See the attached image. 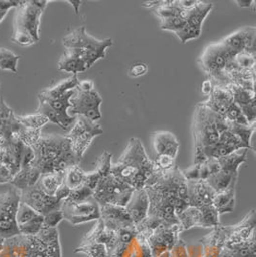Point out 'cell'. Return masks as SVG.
<instances>
[{
  "instance_id": "6da1fadb",
  "label": "cell",
  "mask_w": 256,
  "mask_h": 257,
  "mask_svg": "<svg viewBox=\"0 0 256 257\" xmlns=\"http://www.w3.org/2000/svg\"><path fill=\"white\" fill-rule=\"evenodd\" d=\"M156 168L141 141L132 138L117 162L111 165L110 173L134 189H141L145 187Z\"/></svg>"
},
{
  "instance_id": "7a4b0ae2",
  "label": "cell",
  "mask_w": 256,
  "mask_h": 257,
  "mask_svg": "<svg viewBox=\"0 0 256 257\" xmlns=\"http://www.w3.org/2000/svg\"><path fill=\"white\" fill-rule=\"evenodd\" d=\"M32 148L35 153L32 165L42 174L64 172L73 165L80 164L72 150L71 141L66 136H42Z\"/></svg>"
},
{
  "instance_id": "3957f363",
  "label": "cell",
  "mask_w": 256,
  "mask_h": 257,
  "mask_svg": "<svg viewBox=\"0 0 256 257\" xmlns=\"http://www.w3.org/2000/svg\"><path fill=\"white\" fill-rule=\"evenodd\" d=\"M49 1H21L16 8L12 43L21 46H30L40 41V25L43 11Z\"/></svg>"
},
{
  "instance_id": "277c9868",
  "label": "cell",
  "mask_w": 256,
  "mask_h": 257,
  "mask_svg": "<svg viewBox=\"0 0 256 257\" xmlns=\"http://www.w3.org/2000/svg\"><path fill=\"white\" fill-rule=\"evenodd\" d=\"M66 49H72L85 61L89 69L98 60L106 58V51L113 43L111 39L98 40L85 32V26L78 27L63 39Z\"/></svg>"
},
{
  "instance_id": "5b68a950",
  "label": "cell",
  "mask_w": 256,
  "mask_h": 257,
  "mask_svg": "<svg viewBox=\"0 0 256 257\" xmlns=\"http://www.w3.org/2000/svg\"><path fill=\"white\" fill-rule=\"evenodd\" d=\"M236 54L222 42L211 43L205 47L200 58V64L206 75L210 77L214 86H225L230 84L224 69L226 63L233 59Z\"/></svg>"
},
{
  "instance_id": "8992f818",
  "label": "cell",
  "mask_w": 256,
  "mask_h": 257,
  "mask_svg": "<svg viewBox=\"0 0 256 257\" xmlns=\"http://www.w3.org/2000/svg\"><path fill=\"white\" fill-rule=\"evenodd\" d=\"M221 115L200 103L195 109L193 120V138L195 143V155L200 154L203 148L213 145L219 141L220 133L218 120Z\"/></svg>"
},
{
  "instance_id": "52a82bcc",
  "label": "cell",
  "mask_w": 256,
  "mask_h": 257,
  "mask_svg": "<svg viewBox=\"0 0 256 257\" xmlns=\"http://www.w3.org/2000/svg\"><path fill=\"white\" fill-rule=\"evenodd\" d=\"M134 190L110 173L99 181L92 197L100 205L113 204L125 207Z\"/></svg>"
},
{
  "instance_id": "ba28073f",
  "label": "cell",
  "mask_w": 256,
  "mask_h": 257,
  "mask_svg": "<svg viewBox=\"0 0 256 257\" xmlns=\"http://www.w3.org/2000/svg\"><path fill=\"white\" fill-rule=\"evenodd\" d=\"M103 132V128L99 123L88 120L84 116H77L74 126L66 137L71 141L72 150L80 162L83 160L88 147L91 145L92 140L97 136L102 135Z\"/></svg>"
},
{
  "instance_id": "9c48e42d",
  "label": "cell",
  "mask_w": 256,
  "mask_h": 257,
  "mask_svg": "<svg viewBox=\"0 0 256 257\" xmlns=\"http://www.w3.org/2000/svg\"><path fill=\"white\" fill-rule=\"evenodd\" d=\"M21 203V191L12 186L5 192L0 193V237L8 239L19 235L16 215Z\"/></svg>"
},
{
  "instance_id": "30bf717a",
  "label": "cell",
  "mask_w": 256,
  "mask_h": 257,
  "mask_svg": "<svg viewBox=\"0 0 256 257\" xmlns=\"http://www.w3.org/2000/svg\"><path fill=\"white\" fill-rule=\"evenodd\" d=\"M103 99L95 89L91 91H81L76 88L74 95L70 99V111L73 116L80 115L97 122L102 118L100 111Z\"/></svg>"
},
{
  "instance_id": "8fae6325",
  "label": "cell",
  "mask_w": 256,
  "mask_h": 257,
  "mask_svg": "<svg viewBox=\"0 0 256 257\" xmlns=\"http://www.w3.org/2000/svg\"><path fill=\"white\" fill-rule=\"evenodd\" d=\"M61 210L64 220L71 225H78L100 219V204L93 197L80 203H71L63 201Z\"/></svg>"
},
{
  "instance_id": "7c38bea8",
  "label": "cell",
  "mask_w": 256,
  "mask_h": 257,
  "mask_svg": "<svg viewBox=\"0 0 256 257\" xmlns=\"http://www.w3.org/2000/svg\"><path fill=\"white\" fill-rule=\"evenodd\" d=\"M182 233V227L180 225L158 226L147 240L152 257L160 256L164 252L170 251L177 241L181 238L180 236Z\"/></svg>"
},
{
  "instance_id": "4fadbf2b",
  "label": "cell",
  "mask_w": 256,
  "mask_h": 257,
  "mask_svg": "<svg viewBox=\"0 0 256 257\" xmlns=\"http://www.w3.org/2000/svg\"><path fill=\"white\" fill-rule=\"evenodd\" d=\"M255 210H250L245 215L244 219L234 225H224L225 233L227 235V242L225 248L231 250L237 246L249 241L252 237L256 236Z\"/></svg>"
},
{
  "instance_id": "5bb4252c",
  "label": "cell",
  "mask_w": 256,
  "mask_h": 257,
  "mask_svg": "<svg viewBox=\"0 0 256 257\" xmlns=\"http://www.w3.org/2000/svg\"><path fill=\"white\" fill-rule=\"evenodd\" d=\"M21 202L28 204L43 216L54 210H60L63 204V201L55 196L45 194L37 184L21 191Z\"/></svg>"
},
{
  "instance_id": "9a60e30c",
  "label": "cell",
  "mask_w": 256,
  "mask_h": 257,
  "mask_svg": "<svg viewBox=\"0 0 256 257\" xmlns=\"http://www.w3.org/2000/svg\"><path fill=\"white\" fill-rule=\"evenodd\" d=\"M147 240V236L140 231L127 244L119 243L117 240V243L107 250V257H152Z\"/></svg>"
},
{
  "instance_id": "2e32d148",
  "label": "cell",
  "mask_w": 256,
  "mask_h": 257,
  "mask_svg": "<svg viewBox=\"0 0 256 257\" xmlns=\"http://www.w3.org/2000/svg\"><path fill=\"white\" fill-rule=\"evenodd\" d=\"M100 219L105 227L112 231L136 226L124 206L113 204L100 205Z\"/></svg>"
},
{
  "instance_id": "e0dca14e",
  "label": "cell",
  "mask_w": 256,
  "mask_h": 257,
  "mask_svg": "<svg viewBox=\"0 0 256 257\" xmlns=\"http://www.w3.org/2000/svg\"><path fill=\"white\" fill-rule=\"evenodd\" d=\"M255 36L254 26L244 27L230 34L221 42L235 53L246 51L248 53L255 54Z\"/></svg>"
},
{
  "instance_id": "ac0fdd59",
  "label": "cell",
  "mask_w": 256,
  "mask_h": 257,
  "mask_svg": "<svg viewBox=\"0 0 256 257\" xmlns=\"http://www.w3.org/2000/svg\"><path fill=\"white\" fill-rule=\"evenodd\" d=\"M75 90L76 88L66 92L63 96L56 99H49L38 95L39 101H43L46 103L58 114L60 120V128H63L64 131H67L71 128L72 124L77 118V116H70L67 112L68 109L71 107L70 99L74 95Z\"/></svg>"
},
{
  "instance_id": "d6986e66",
  "label": "cell",
  "mask_w": 256,
  "mask_h": 257,
  "mask_svg": "<svg viewBox=\"0 0 256 257\" xmlns=\"http://www.w3.org/2000/svg\"><path fill=\"white\" fill-rule=\"evenodd\" d=\"M187 191L189 205L196 206L199 208L207 205H213L212 203L216 192L206 181H187Z\"/></svg>"
},
{
  "instance_id": "ffe728a7",
  "label": "cell",
  "mask_w": 256,
  "mask_h": 257,
  "mask_svg": "<svg viewBox=\"0 0 256 257\" xmlns=\"http://www.w3.org/2000/svg\"><path fill=\"white\" fill-rule=\"evenodd\" d=\"M125 208L134 225L137 226L143 222L149 211V198L146 190L144 188L135 189Z\"/></svg>"
},
{
  "instance_id": "44dd1931",
  "label": "cell",
  "mask_w": 256,
  "mask_h": 257,
  "mask_svg": "<svg viewBox=\"0 0 256 257\" xmlns=\"http://www.w3.org/2000/svg\"><path fill=\"white\" fill-rule=\"evenodd\" d=\"M199 242L203 246V257H220L227 242L224 225L220 224L215 226L210 233Z\"/></svg>"
},
{
  "instance_id": "7402d4cb",
  "label": "cell",
  "mask_w": 256,
  "mask_h": 257,
  "mask_svg": "<svg viewBox=\"0 0 256 257\" xmlns=\"http://www.w3.org/2000/svg\"><path fill=\"white\" fill-rule=\"evenodd\" d=\"M233 103V96L225 86H214L208 99L203 104L215 113L224 117L227 109Z\"/></svg>"
},
{
  "instance_id": "603a6c76",
  "label": "cell",
  "mask_w": 256,
  "mask_h": 257,
  "mask_svg": "<svg viewBox=\"0 0 256 257\" xmlns=\"http://www.w3.org/2000/svg\"><path fill=\"white\" fill-rule=\"evenodd\" d=\"M153 146L159 155H167L176 159L180 149V142L177 137L168 131H157L153 133Z\"/></svg>"
},
{
  "instance_id": "cb8c5ba5",
  "label": "cell",
  "mask_w": 256,
  "mask_h": 257,
  "mask_svg": "<svg viewBox=\"0 0 256 257\" xmlns=\"http://www.w3.org/2000/svg\"><path fill=\"white\" fill-rule=\"evenodd\" d=\"M20 127L21 124L17 120L16 113L6 105L3 98L0 97V138L11 139Z\"/></svg>"
},
{
  "instance_id": "d4e9b609",
  "label": "cell",
  "mask_w": 256,
  "mask_h": 257,
  "mask_svg": "<svg viewBox=\"0 0 256 257\" xmlns=\"http://www.w3.org/2000/svg\"><path fill=\"white\" fill-rule=\"evenodd\" d=\"M37 237L43 245L46 257H63L58 227L43 226Z\"/></svg>"
},
{
  "instance_id": "484cf974",
  "label": "cell",
  "mask_w": 256,
  "mask_h": 257,
  "mask_svg": "<svg viewBox=\"0 0 256 257\" xmlns=\"http://www.w3.org/2000/svg\"><path fill=\"white\" fill-rule=\"evenodd\" d=\"M58 68L61 71L69 72L73 75L88 69L82 57L72 49H66L58 63Z\"/></svg>"
},
{
  "instance_id": "4316f807",
  "label": "cell",
  "mask_w": 256,
  "mask_h": 257,
  "mask_svg": "<svg viewBox=\"0 0 256 257\" xmlns=\"http://www.w3.org/2000/svg\"><path fill=\"white\" fill-rule=\"evenodd\" d=\"M41 175L42 173L40 170L33 165L22 167L20 169V171L15 175L10 184L15 188L19 189L20 191H22L28 187L34 186L39 181Z\"/></svg>"
},
{
  "instance_id": "83f0119b",
  "label": "cell",
  "mask_w": 256,
  "mask_h": 257,
  "mask_svg": "<svg viewBox=\"0 0 256 257\" xmlns=\"http://www.w3.org/2000/svg\"><path fill=\"white\" fill-rule=\"evenodd\" d=\"M236 185L237 182H233L226 190L216 193L212 204L220 216L233 212L236 203Z\"/></svg>"
},
{
  "instance_id": "f1b7e54d",
  "label": "cell",
  "mask_w": 256,
  "mask_h": 257,
  "mask_svg": "<svg viewBox=\"0 0 256 257\" xmlns=\"http://www.w3.org/2000/svg\"><path fill=\"white\" fill-rule=\"evenodd\" d=\"M212 7V3L198 1L192 8L184 11L183 18L185 19L188 25L202 29L203 22L209 14V12L211 11Z\"/></svg>"
},
{
  "instance_id": "f546056e",
  "label": "cell",
  "mask_w": 256,
  "mask_h": 257,
  "mask_svg": "<svg viewBox=\"0 0 256 257\" xmlns=\"http://www.w3.org/2000/svg\"><path fill=\"white\" fill-rule=\"evenodd\" d=\"M178 220L182 232L193 227H203L202 210L196 206L189 205L181 214L178 215Z\"/></svg>"
},
{
  "instance_id": "4dcf8cb0",
  "label": "cell",
  "mask_w": 256,
  "mask_h": 257,
  "mask_svg": "<svg viewBox=\"0 0 256 257\" xmlns=\"http://www.w3.org/2000/svg\"><path fill=\"white\" fill-rule=\"evenodd\" d=\"M64 171L53 172L42 174L36 183L43 192L49 196H54L58 188L64 183Z\"/></svg>"
},
{
  "instance_id": "1f68e13d",
  "label": "cell",
  "mask_w": 256,
  "mask_h": 257,
  "mask_svg": "<svg viewBox=\"0 0 256 257\" xmlns=\"http://www.w3.org/2000/svg\"><path fill=\"white\" fill-rule=\"evenodd\" d=\"M239 173H232L221 169V171L216 173L213 176L209 177L206 182L213 188L216 193L223 192L226 190L233 182L238 181Z\"/></svg>"
},
{
  "instance_id": "d6a6232c",
  "label": "cell",
  "mask_w": 256,
  "mask_h": 257,
  "mask_svg": "<svg viewBox=\"0 0 256 257\" xmlns=\"http://www.w3.org/2000/svg\"><path fill=\"white\" fill-rule=\"evenodd\" d=\"M79 84H80V81L78 80L77 75H72L62 81L58 85L54 86L53 87L44 89L41 93H39V95L44 98L56 99V98L63 96L66 92L75 89L77 86H79Z\"/></svg>"
},
{
  "instance_id": "836d02e7",
  "label": "cell",
  "mask_w": 256,
  "mask_h": 257,
  "mask_svg": "<svg viewBox=\"0 0 256 257\" xmlns=\"http://www.w3.org/2000/svg\"><path fill=\"white\" fill-rule=\"evenodd\" d=\"M248 149L243 148L234 151L231 154L219 159L221 169L232 173H239V167L246 161Z\"/></svg>"
},
{
  "instance_id": "e575fe53",
  "label": "cell",
  "mask_w": 256,
  "mask_h": 257,
  "mask_svg": "<svg viewBox=\"0 0 256 257\" xmlns=\"http://www.w3.org/2000/svg\"><path fill=\"white\" fill-rule=\"evenodd\" d=\"M184 11L185 10L180 5V2L175 0L160 1L159 4L154 8V12L157 14L160 20L177 16L183 17Z\"/></svg>"
},
{
  "instance_id": "d590c367",
  "label": "cell",
  "mask_w": 256,
  "mask_h": 257,
  "mask_svg": "<svg viewBox=\"0 0 256 257\" xmlns=\"http://www.w3.org/2000/svg\"><path fill=\"white\" fill-rule=\"evenodd\" d=\"M85 175L86 172L80 167V164L73 165L64 171V183L70 190H73L84 185Z\"/></svg>"
},
{
  "instance_id": "8d00e7d4",
  "label": "cell",
  "mask_w": 256,
  "mask_h": 257,
  "mask_svg": "<svg viewBox=\"0 0 256 257\" xmlns=\"http://www.w3.org/2000/svg\"><path fill=\"white\" fill-rule=\"evenodd\" d=\"M227 126L228 130L231 133H233L235 136H237L243 142L245 148H247L248 150H253V147L251 146V137L255 131V123L249 126H242L236 124L234 122L227 121Z\"/></svg>"
},
{
  "instance_id": "74e56055",
  "label": "cell",
  "mask_w": 256,
  "mask_h": 257,
  "mask_svg": "<svg viewBox=\"0 0 256 257\" xmlns=\"http://www.w3.org/2000/svg\"><path fill=\"white\" fill-rule=\"evenodd\" d=\"M225 87L231 92L233 96V102L239 107H243L248 105L252 101H255V91L247 90L233 84H228Z\"/></svg>"
},
{
  "instance_id": "f35d334b",
  "label": "cell",
  "mask_w": 256,
  "mask_h": 257,
  "mask_svg": "<svg viewBox=\"0 0 256 257\" xmlns=\"http://www.w3.org/2000/svg\"><path fill=\"white\" fill-rule=\"evenodd\" d=\"M21 56L13 53L6 48H0V69L9 70L12 73H18V63Z\"/></svg>"
},
{
  "instance_id": "ab89813d",
  "label": "cell",
  "mask_w": 256,
  "mask_h": 257,
  "mask_svg": "<svg viewBox=\"0 0 256 257\" xmlns=\"http://www.w3.org/2000/svg\"><path fill=\"white\" fill-rule=\"evenodd\" d=\"M14 137L21 140L24 145L33 147L42 138V130L25 128L21 125Z\"/></svg>"
},
{
  "instance_id": "60d3db41",
  "label": "cell",
  "mask_w": 256,
  "mask_h": 257,
  "mask_svg": "<svg viewBox=\"0 0 256 257\" xmlns=\"http://www.w3.org/2000/svg\"><path fill=\"white\" fill-rule=\"evenodd\" d=\"M17 120L19 123L25 127L29 128H39L42 130L43 126H45L47 123H49L48 119L44 117L40 113H35V114H30V115H18L16 114Z\"/></svg>"
},
{
  "instance_id": "b9f144b4",
  "label": "cell",
  "mask_w": 256,
  "mask_h": 257,
  "mask_svg": "<svg viewBox=\"0 0 256 257\" xmlns=\"http://www.w3.org/2000/svg\"><path fill=\"white\" fill-rule=\"evenodd\" d=\"M75 253H83L86 257H107V246L101 243H91L85 246H77Z\"/></svg>"
},
{
  "instance_id": "7bdbcfd3",
  "label": "cell",
  "mask_w": 256,
  "mask_h": 257,
  "mask_svg": "<svg viewBox=\"0 0 256 257\" xmlns=\"http://www.w3.org/2000/svg\"><path fill=\"white\" fill-rule=\"evenodd\" d=\"M43 226V215H38L35 217L31 221L24 225L19 226V231L20 234L25 236H35L37 235Z\"/></svg>"
},
{
  "instance_id": "ee69618b",
  "label": "cell",
  "mask_w": 256,
  "mask_h": 257,
  "mask_svg": "<svg viewBox=\"0 0 256 257\" xmlns=\"http://www.w3.org/2000/svg\"><path fill=\"white\" fill-rule=\"evenodd\" d=\"M38 215L40 214L36 210H34L31 206L21 202L19 204L18 211L16 215V222H17L18 227L28 223Z\"/></svg>"
},
{
  "instance_id": "f6af8a7d",
  "label": "cell",
  "mask_w": 256,
  "mask_h": 257,
  "mask_svg": "<svg viewBox=\"0 0 256 257\" xmlns=\"http://www.w3.org/2000/svg\"><path fill=\"white\" fill-rule=\"evenodd\" d=\"M111 158L112 155L110 153H108L107 151H105L96 161L95 163V169L94 171L96 172L97 174L101 177L104 178L107 175L110 174V170H111Z\"/></svg>"
},
{
  "instance_id": "bcb514c9",
  "label": "cell",
  "mask_w": 256,
  "mask_h": 257,
  "mask_svg": "<svg viewBox=\"0 0 256 257\" xmlns=\"http://www.w3.org/2000/svg\"><path fill=\"white\" fill-rule=\"evenodd\" d=\"M186 24L187 22L183 17H170L160 20V29L175 33L183 28Z\"/></svg>"
},
{
  "instance_id": "7dc6e473",
  "label": "cell",
  "mask_w": 256,
  "mask_h": 257,
  "mask_svg": "<svg viewBox=\"0 0 256 257\" xmlns=\"http://www.w3.org/2000/svg\"><path fill=\"white\" fill-rule=\"evenodd\" d=\"M92 195H93V190L89 189L85 185H81L80 187L71 190L69 196L64 201L71 202V203H80V202H84L85 200H88L89 198L92 197Z\"/></svg>"
},
{
  "instance_id": "c3c4849f",
  "label": "cell",
  "mask_w": 256,
  "mask_h": 257,
  "mask_svg": "<svg viewBox=\"0 0 256 257\" xmlns=\"http://www.w3.org/2000/svg\"><path fill=\"white\" fill-rule=\"evenodd\" d=\"M234 61L240 68H243V69L255 68V54L242 51L235 55Z\"/></svg>"
},
{
  "instance_id": "681fc988",
  "label": "cell",
  "mask_w": 256,
  "mask_h": 257,
  "mask_svg": "<svg viewBox=\"0 0 256 257\" xmlns=\"http://www.w3.org/2000/svg\"><path fill=\"white\" fill-rule=\"evenodd\" d=\"M177 37L180 39L181 43H185L190 40H195L198 39L201 34H202V29L201 28H196L186 24L183 28L180 29L179 31L175 32Z\"/></svg>"
},
{
  "instance_id": "f907efd6",
  "label": "cell",
  "mask_w": 256,
  "mask_h": 257,
  "mask_svg": "<svg viewBox=\"0 0 256 257\" xmlns=\"http://www.w3.org/2000/svg\"><path fill=\"white\" fill-rule=\"evenodd\" d=\"M63 220H64L63 211L61 209L54 210L43 216V226L57 227Z\"/></svg>"
},
{
  "instance_id": "816d5d0a",
  "label": "cell",
  "mask_w": 256,
  "mask_h": 257,
  "mask_svg": "<svg viewBox=\"0 0 256 257\" xmlns=\"http://www.w3.org/2000/svg\"><path fill=\"white\" fill-rule=\"evenodd\" d=\"M157 167L160 170H170L173 167L177 165L176 163V159L172 158L170 156L167 155H159L157 156L156 161H154Z\"/></svg>"
},
{
  "instance_id": "f5cc1de1",
  "label": "cell",
  "mask_w": 256,
  "mask_h": 257,
  "mask_svg": "<svg viewBox=\"0 0 256 257\" xmlns=\"http://www.w3.org/2000/svg\"><path fill=\"white\" fill-rule=\"evenodd\" d=\"M169 257H189L188 251H187V245L181 238L172 247Z\"/></svg>"
},
{
  "instance_id": "db71d44e",
  "label": "cell",
  "mask_w": 256,
  "mask_h": 257,
  "mask_svg": "<svg viewBox=\"0 0 256 257\" xmlns=\"http://www.w3.org/2000/svg\"><path fill=\"white\" fill-rule=\"evenodd\" d=\"M242 113L247 119L249 124H254L256 121V101H252L248 105L240 107Z\"/></svg>"
},
{
  "instance_id": "11a10c76",
  "label": "cell",
  "mask_w": 256,
  "mask_h": 257,
  "mask_svg": "<svg viewBox=\"0 0 256 257\" xmlns=\"http://www.w3.org/2000/svg\"><path fill=\"white\" fill-rule=\"evenodd\" d=\"M21 1H15V0H9V1H3L0 0V22L3 21V19L6 17L8 11L12 8H17L20 5Z\"/></svg>"
},
{
  "instance_id": "9f6ffc18",
  "label": "cell",
  "mask_w": 256,
  "mask_h": 257,
  "mask_svg": "<svg viewBox=\"0 0 256 257\" xmlns=\"http://www.w3.org/2000/svg\"><path fill=\"white\" fill-rule=\"evenodd\" d=\"M241 114H242L241 108H240L238 105H236L235 103H233L229 107V108L227 109V111H226V113L224 115V118H225V120H227L229 122H235L236 119L239 117Z\"/></svg>"
},
{
  "instance_id": "6f0895ef",
  "label": "cell",
  "mask_w": 256,
  "mask_h": 257,
  "mask_svg": "<svg viewBox=\"0 0 256 257\" xmlns=\"http://www.w3.org/2000/svg\"><path fill=\"white\" fill-rule=\"evenodd\" d=\"M147 71H148V66L145 64L140 63V64L133 65L131 67L129 73H130L131 77L138 78V77H140V76L145 75L147 73Z\"/></svg>"
},
{
  "instance_id": "680465c9",
  "label": "cell",
  "mask_w": 256,
  "mask_h": 257,
  "mask_svg": "<svg viewBox=\"0 0 256 257\" xmlns=\"http://www.w3.org/2000/svg\"><path fill=\"white\" fill-rule=\"evenodd\" d=\"M70 192H71V190H70L64 183H63V184L58 188V190L56 191L54 196H55L56 198H58L59 200H61V201H64V200L67 199V197L69 196Z\"/></svg>"
},
{
  "instance_id": "91938a15",
  "label": "cell",
  "mask_w": 256,
  "mask_h": 257,
  "mask_svg": "<svg viewBox=\"0 0 256 257\" xmlns=\"http://www.w3.org/2000/svg\"><path fill=\"white\" fill-rule=\"evenodd\" d=\"M76 88L81 91H91V90L95 89L94 83L91 80H85V81L80 82L79 86H77Z\"/></svg>"
},
{
  "instance_id": "94428289",
  "label": "cell",
  "mask_w": 256,
  "mask_h": 257,
  "mask_svg": "<svg viewBox=\"0 0 256 257\" xmlns=\"http://www.w3.org/2000/svg\"><path fill=\"white\" fill-rule=\"evenodd\" d=\"M214 85L213 83L210 81V80H206L203 83V86H202V92H203L204 95H209L213 89Z\"/></svg>"
},
{
  "instance_id": "6125c7cd",
  "label": "cell",
  "mask_w": 256,
  "mask_h": 257,
  "mask_svg": "<svg viewBox=\"0 0 256 257\" xmlns=\"http://www.w3.org/2000/svg\"><path fill=\"white\" fill-rule=\"evenodd\" d=\"M67 2L70 3L74 7L75 13L78 15L79 14V8H80L81 4L83 3V1H80V0H77V1H75V0H68Z\"/></svg>"
},
{
  "instance_id": "be15d7a7",
  "label": "cell",
  "mask_w": 256,
  "mask_h": 257,
  "mask_svg": "<svg viewBox=\"0 0 256 257\" xmlns=\"http://www.w3.org/2000/svg\"><path fill=\"white\" fill-rule=\"evenodd\" d=\"M236 3H238V5H239L240 7L249 8L251 5H254L255 1H240V0H237Z\"/></svg>"
},
{
  "instance_id": "e7e4bbea",
  "label": "cell",
  "mask_w": 256,
  "mask_h": 257,
  "mask_svg": "<svg viewBox=\"0 0 256 257\" xmlns=\"http://www.w3.org/2000/svg\"><path fill=\"white\" fill-rule=\"evenodd\" d=\"M220 257H232V254H231V252H230L228 249H226V248L224 247V250L222 251Z\"/></svg>"
},
{
  "instance_id": "03108f58",
  "label": "cell",
  "mask_w": 256,
  "mask_h": 257,
  "mask_svg": "<svg viewBox=\"0 0 256 257\" xmlns=\"http://www.w3.org/2000/svg\"><path fill=\"white\" fill-rule=\"evenodd\" d=\"M7 140L6 139H2L0 138V146H4L6 143H7Z\"/></svg>"
},
{
  "instance_id": "003e7915",
  "label": "cell",
  "mask_w": 256,
  "mask_h": 257,
  "mask_svg": "<svg viewBox=\"0 0 256 257\" xmlns=\"http://www.w3.org/2000/svg\"><path fill=\"white\" fill-rule=\"evenodd\" d=\"M3 243H4V239L0 237V251H1V249H2V246H3Z\"/></svg>"
}]
</instances>
